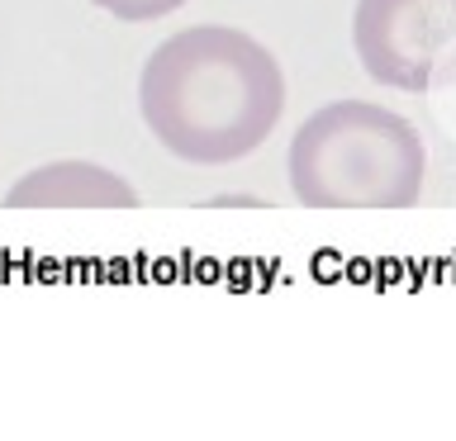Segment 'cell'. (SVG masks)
Masks as SVG:
<instances>
[{
    "instance_id": "obj_1",
    "label": "cell",
    "mask_w": 456,
    "mask_h": 441,
    "mask_svg": "<svg viewBox=\"0 0 456 441\" xmlns=\"http://www.w3.org/2000/svg\"><path fill=\"white\" fill-rule=\"evenodd\" d=\"M142 124L191 166L242 162L271 138L285 109L281 62L242 28L195 24L171 34L138 76Z\"/></svg>"
},
{
    "instance_id": "obj_2",
    "label": "cell",
    "mask_w": 456,
    "mask_h": 441,
    "mask_svg": "<svg viewBox=\"0 0 456 441\" xmlns=\"http://www.w3.org/2000/svg\"><path fill=\"white\" fill-rule=\"evenodd\" d=\"M423 138L404 114L338 100L314 109L290 142V190L314 209H404L423 195Z\"/></svg>"
},
{
    "instance_id": "obj_3",
    "label": "cell",
    "mask_w": 456,
    "mask_h": 441,
    "mask_svg": "<svg viewBox=\"0 0 456 441\" xmlns=\"http://www.w3.org/2000/svg\"><path fill=\"white\" fill-rule=\"evenodd\" d=\"M352 43L370 81L423 95L456 76V0H356Z\"/></svg>"
},
{
    "instance_id": "obj_4",
    "label": "cell",
    "mask_w": 456,
    "mask_h": 441,
    "mask_svg": "<svg viewBox=\"0 0 456 441\" xmlns=\"http://www.w3.org/2000/svg\"><path fill=\"white\" fill-rule=\"evenodd\" d=\"M5 204L14 209H34V204H138L134 185L119 180L114 171L105 166H91V162H53L43 171H28L24 180L10 185Z\"/></svg>"
},
{
    "instance_id": "obj_5",
    "label": "cell",
    "mask_w": 456,
    "mask_h": 441,
    "mask_svg": "<svg viewBox=\"0 0 456 441\" xmlns=\"http://www.w3.org/2000/svg\"><path fill=\"white\" fill-rule=\"evenodd\" d=\"M91 5L110 10L124 24H148V20H162V14H176L185 0H91Z\"/></svg>"
}]
</instances>
